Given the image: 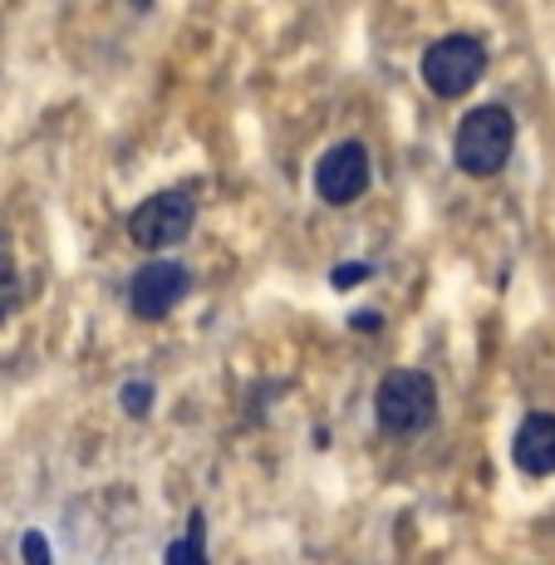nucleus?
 <instances>
[{
    "label": "nucleus",
    "instance_id": "1",
    "mask_svg": "<svg viewBox=\"0 0 555 565\" xmlns=\"http://www.w3.org/2000/svg\"><path fill=\"white\" fill-rule=\"evenodd\" d=\"M516 148V118L506 104H477L452 134V162L467 178H497Z\"/></svg>",
    "mask_w": 555,
    "mask_h": 565
},
{
    "label": "nucleus",
    "instance_id": "2",
    "mask_svg": "<svg viewBox=\"0 0 555 565\" xmlns=\"http://www.w3.org/2000/svg\"><path fill=\"white\" fill-rule=\"evenodd\" d=\"M374 418L394 438H418L438 418V384L423 369H388L374 388Z\"/></svg>",
    "mask_w": 555,
    "mask_h": 565
},
{
    "label": "nucleus",
    "instance_id": "3",
    "mask_svg": "<svg viewBox=\"0 0 555 565\" xmlns=\"http://www.w3.org/2000/svg\"><path fill=\"white\" fill-rule=\"evenodd\" d=\"M418 74H423V84H428L438 99H462V94L487 74V45L477 35H467V30L442 35V40H433V45L423 50Z\"/></svg>",
    "mask_w": 555,
    "mask_h": 565
},
{
    "label": "nucleus",
    "instance_id": "4",
    "mask_svg": "<svg viewBox=\"0 0 555 565\" xmlns=\"http://www.w3.org/2000/svg\"><path fill=\"white\" fill-rule=\"evenodd\" d=\"M192 226H198V202H192V192H182V188L152 192V198L138 202L134 216H128V236H134V246L138 252H158V256L188 242Z\"/></svg>",
    "mask_w": 555,
    "mask_h": 565
},
{
    "label": "nucleus",
    "instance_id": "5",
    "mask_svg": "<svg viewBox=\"0 0 555 565\" xmlns=\"http://www.w3.org/2000/svg\"><path fill=\"white\" fill-rule=\"evenodd\" d=\"M188 296H192V270L168 256L138 266L134 280H128V310H134L138 320H168Z\"/></svg>",
    "mask_w": 555,
    "mask_h": 565
},
{
    "label": "nucleus",
    "instance_id": "6",
    "mask_svg": "<svg viewBox=\"0 0 555 565\" xmlns=\"http://www.w3.org/2000/svg\"><path fill=\"white\" fill-rule=\"evenodd\" d=\"M374 182V162L359 138H344L314 162V198L324 206H354Z\"/></svg>",
    "mask_w": 555,
    "mask_h": 565
},
{
    "label": "nucleus",
    "instance_id": "7",
    "mask_svg": "<svg viewBox=\"0 0 555 565\" xmlns=\"http://www.w3.org/2000/svg\"><path fill=\"white\" fill-rule=\"evenodd\" d=\"M511 462L526 477L555 472V413H526L521 428L511 433Z\"/></svg>",
    "mask_w": 555,
    "mask_h": 565
},
{
    "label": "nucleus",
    "instance_id": "8",
    "mask_svg": "<svg viewBox=\"0 0 555 565\" xmlns=\"http://www.w3.org/2000/svg\"><path fill=\"white\" fill-rule=\"evenodd\" d=\"M162 565H212V561H206V516L202 512H192L188 531H182L178 541H168Z\"/></svg>",
    "mask_w": 555,
    "mask_h": 565
},
{
    "label": "nucleus",
    "instance_id": "9",
    "mask_svg": "<svg viewBox=\"0 0 555 565\" xmlns=\"http://www.w3.org/2000/svg\"><path fill=\"white\" fill-rule=\"evenodd\" d=\"M20 300H25V290H20L15 256H10V252H0V324H6L10 315L20 310Z\"/></svg>",
    "mask_w": 555,
    "mask_h": 565
},
{
    "label": "nucleus",
    "instance_id": "10",
    "mask_svg": "<svg viewBox=\"0 0 555 565\" xmlns=\"http://www.w3.org/2000/svg\"><path fill=\"white\" fill-rule=\"evenodd\" d=\"M124 408L134 413V418H143V413L152 408V384H148V379H134V384H124Z\"/></svg>",
    "mask_w": 555,
    "mask_h": 565
},
{
    "label": "nucleus",
    "instance_id": "11",
    "mask_svg": "<svg viewBox=\"0 0 555 565\" xmlns=\"http://www.w3.org/2000/svg\"><path fill=\"white\" fill-rule=\"evenodd\" d=\"M20 551H25V565H54L45 531H25V536H20Z\"/></svg>",
    "mask_w": 555,
    "mask_h": 565
},
{
    "label": "nucleus",
    "instance_id": "12",
    "mask_svg": "<svg viewBox=\"0 0 555 565\" xmlns=\"http://www.w3.org/2000/svg\"><path fill=\"white\" fill-rule=\"evenodd\" d=\"M374 276V266H364V260H359V266H340L334 270V290H350V286H359V280H369Z\"/></svg>",
    "mask_w": 555,
    "mask_h": 565
},
{
    "label": "nucleus",
    "instance_id": "13",
    "mask_svg": "<svg viewBox=\"0 0 555 565\" xmlns=\"http://www.w3.org/2000/svg\"><path fill=\"white\" fill-rule=\"evenodd\" d=\"M364 324V330H378V315L374 310H364V315H354V330Z\"/></svg>",
    "mask_w": 555,
    "mask_h": 565
}]
</instances>
